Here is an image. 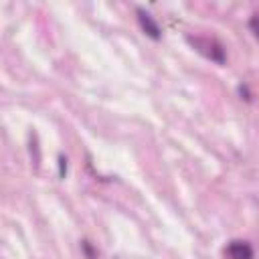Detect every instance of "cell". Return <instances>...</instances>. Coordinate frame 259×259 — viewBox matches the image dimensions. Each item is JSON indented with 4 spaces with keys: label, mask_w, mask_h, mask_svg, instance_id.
<instances>
[{
    "label": "cell",
    "mask_w": 259,
    "mask_h": 259,
    "mask_svg": "<svg viewBox=\"0 0 259 259\" xmlns=\"http://www.w3.org/2000/svg\"><path fill=\"white\" fill-rule=\"evenodd\" d=\"M192 45H194V49L196 51H200L204 57H208L210 61H214V63H219V65H225V61H227V57H225V49L214 40V38H202V36H190L188 38Z\"/></svg>",
    "instance_id": "1"
},
{
    "label": "cell",
    "mask_w": 259,
    "mask_h": 259,
    "mask_svg": "<svg viewBox=\"0 0 259 259\" xmlns=\"http://www.w3.org/2000/svg\"><path fill=\"white\" fill-rule=\"evenodd\" d=\"M138 20H140V26H142V30L150 36V38H154V40H158L160 36H162V30H160V26L156 24V20L146 12V10H142V8H138Z\"/></svg>",
    "instance_id": "2"
},
{
    "label": "cell",
    "mask_w": 259,
    "mask_h": 259,
    "mask_svg": "<svg viewBox=\"0 0 259 259\" xmlns=\"http://www.w3.org/2000/svg\"><path fill=\"white\" fill-rule=\"evenodd\" d=\"M227 255L231 259H253V249L245 241H233L227 247Z\"/></svg>",
    "instance_id": "3"
},
{
    "label": "cell",
    "mask_w": 259,
    "mask_h": 259,
    "mask_svg": "<svg viewBox=\"0 0 259 259\" xmlns=\"http://www.w3.org/2000/svg\"><path fill=\"white\" fill-rule=\"evenodd\" d=\"M249 26H251V30H253V34L259 38V14H255L251 20H249Z\"/></svg>",
    "instance_id": "4"
},
{
    "label": "cell",
    "mask_w": 259,
    "mask_h": 259,
    "mask_svg": "<svg viewBox=\"0 0 259 259\" xmlns=\"http://www.w3.org/2000/svg\"><path fill=\"white\" fill-rule=\"evenodd\" d=\"M65 174H67V158L59 156V176L65 178Z\"/></svg>",
    "instance_id": "5"
}]
</instances>
